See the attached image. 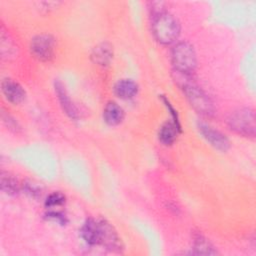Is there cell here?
Returning a JSON list of instances; mask_svg holds the SVG:
<instances>
[{"label": "cell", "instance_id": "cell-1", "mask_svg": "<svg viewBox=\"0 0 256 256\" xmlns=\"http://www.w3.org/2000/svg\"><path fill=\"white\" fill-rule=\"evenodd\" d=\"M176 73V81L179 83L183 90L189 104L195 111L204 116H210L214 113L213 103L208 95L193 81H191L190 75Z\"/></svg>", "mask_w": 256, "mask_h": 256}, {"label": "cell", "instance_id": "cell-2", "mask_svg": "<svg viewBox=\"0 0 256 256\" xmlns=\"http://www.w3.org/2000/svg\"><path fill=\"white\" fill-rule=\"evenodd\" d=\"M151 28L155 39L164 45L174 43L180 34V23L167 11L152 15Z\"/></svg>", "mask_w": 256, "mask_h": 256}, {"label": "cell", "instance_id": "cell-3", "mask_svg": "<svg viewBox=\"0 0 256 256\" xmlns=\"http://www.w3.org/2000/svg\"><path fill=\"white\" fill-rule=\"evenodd\" d=\"M171 62L174 72L191 75L197 64L196 53L193 46L188 42L177 43L171 51Z\"/></svg>", "mask_w": 256, "mask_h": 256}, {"label": "cell", "instance_id": "cell-4", "mask_svg": "<svg viewBox=\"0 0 256 256\" xmlns=\"http://www.w3.org/2000/svg\"><path fill=\"white\" fill-rule=\"evenodd\" d=\"M229 128L236 134L254 138L255 136V113L251 108H240L235 110L228 118Z\"/></svg>", "mask_w": 256, "mask_h": 256}, {"label": "cell", "instance_id": "cell-5", "mask_svg": "<svg viewBox=\"0 0 256 256\" xmlns=\"http://www.w3.org/2000/svg\"><path fill=\"white\" fill-rule=\"evenodd\" d=\"M30 51L40 61H50L54 56L55 39L50 34H39L31 40Z\"/></svg>", "mask_w": 256, "mask_h": 256}, {"label": "cell", "instance_id": "cell-6", "mask_svg": "<svg viewBox=\"0 0 256 256\" xmlns=\"http://www.w3.org/2000/svg\"><path fill=\"white\" fill-rule=\"evenodd\" d=\"M198 130L202 135V137L215 149L222 152H225L229 149L230 147L229 139L219 130L203 122L198 123Z\"/></svg>", "mask_w": 256, "mask_h": 256}, {"label": "cell", "instance_id": "cell-7", "mask_svg": "<svg viewBox=\"0 0 256 256\" xmlns=\"http://www.w3.org/2000/svg\"><path fill=\"white\" fill-rule=\"evenodd\" d=\"M101 227V241L100 244L111 251H120L122 249V242L117 232L106 220H99Z\"/></svg>", "mask_w": 256, "mask_h": 256}, {"label": "cell", "instance_id": "cell-8", "mask_svg": "<svg viewBox=\"0 0 256 256\" xmlns=\"http://www.w3.org/2000/svg\"><path fill=\"white\" fill-rule=\"evenodd\" d=\"M1 89L5 98L13 104H20L25 100V90L18 82L12 79H4L1 84Z\"/></svg>", "mask_w": 256, "mask_h": 256}, {"label": "cell", "instance_id": "cell-9", "mask_svg": "<svg viewBox=\"0 0 256 256\" xmlns=\"http://www.w3.org/2000/svg\"><path fill=\"white\" fill-rule=\"evenodd\" d=\"M80 234L83 240L90 245L100 244L101 227L100 222L94 219H87L80 229Z\"/></svg>", "mask_w": 256, "mask_h": 256}, {"label": "cell", "instance_id": "cell-10", "mask_svg": "<svg viewBox=\"0 0 256 256\" xmlns=\"http://www.w3.org/2000/svg\"><path fill=\"white\" fill-rule=\"evenodd\" d=\"M55 93L57 95V98L60 102V105L63 109V111L66 113L68 117L71 119H77L78 118V111L72 100L70 99V96L68 95L64 85L60 81H56L54 84Z\"/></svg>", "mask_w": 256, "mask_h": 256}, {"label": "cell", "instance_id": "cell-11", "mask_svg": "<svg viewBox=\"0 0 256 256\" xmlns=\"http://www.w3.org/2000/svg\"><path fill=\"white\" fill-rule=\"evenodd\" d=\"M92 61L100 66H107L113 59V48L107 42H102L94 47L91 53Z\"/></svg>", "mask_w": 256, "mask_h": 256}, {"label": "cell", "instance_id": "cell-12", "mask_svg": "<svg viewBox=\"0 0 256 256\" xmlns=\"http://www.w3.org/2000/svg\"><path fill=\"white\" fill-rule=\"evenodd\" d=\"M103 119L110 126L119 125L124 119V110L116 102H108L103 110Z\"/></svg>", "mask_w": 256, "mask_h": 256}, {"label": "cell", "instance_id": "cell-13", "mask_svg": "<svg viewBox=\"0 0 256 256\" xmlns=\"http://www.w3.org/2000/svg\"><path fill=\"white\" fill-rule=\"evenodd\" d=\"M114 93L121 99H131L138 92V85L131 79L119 80L114 85Z\"/></svg>", "mask_w": 256, "mask_h": 256}, {"label": "cell", "instance_id": "cell-14", "mask_svg": "<svg viewBox=\"0 0 256 256\" xmlns=\"http://www.w3.org/2000/svg\"><path fill=\"white\" fill-rule=\"evenodd\" d=\"M181 131V127L176 125L174 122L167 121L159 129L158 138L163 145H171L177 139L178 133Z\"/></svg>", "mask_w": 256, "mask_h": 256}, {"label": "cell", "instance_id": "cell-15", "mask_svg": "<svg viewBox=\"0 0 256 256\" xmlns=\"http://www.w3.org/2000/svg\"><path fill=\"white\" fill-rule=\"evenodd\" d=\"M193 249L195 254L200 255H214L217 254V251L214 249V246L202 235L198 234L194 237L193 240Z\"/></svg>", "mask_w": 256, "mask_h": 256}, {"label": "cell", "instance_id": "cell-16", "mask_svg": "<svg viewBox=\"0 0 256 256\" xmlns=\"http://www.w3.org/2000/svg\"><path fill=\"white\" fill-rule=\"evenodd\" d=\"M0 185H1V190L7 195H16L20 191V185L18 181L8 173L5 174L2 172Z\"/></svg>", "mask_w": 256, "mask_h": 256}, {"label": "cell", "instance_id": "cell-17", "mask_svg": "<svg viewBox=\"0 0 256 256\" xmlns=\"http://www.w3.org/2000/svg\"><path fill=\"white\" fill-rule=\"evenodd\" d=\"M66 197L63 193L61 192H53L48 195V197L45 200V206L49 208L57 207L65 203Z\"/></svg>", "mask_w": 256, "mask_h": 256}, {"label": "cell", "instance_id": "cell-18", "mask_svg": "<svg viewBox=\"0 0 256 256\" xmlns=\"http://www.w3.org/2000/svg\"><path fill=\"white\" fill-rule=\"evenodd\" d=\"M23 187H24L25 192L28 195H30L31 197L37 198V197L41 196V189L37 184H35L33 182H28V183H25Z\"/></svg>", "mask_w": 256, "mask_h": 256}, {"label": "cell", "instance_id": "cell-19", "mask_svg": "<svg viewBox=\"0 0 256 256\" xmlns=\"http://www.w3.org/2000/svg\"><path fill=\"white\" fill-rule=\"evenodd\" d=\"M47 218L50 219V220H53L61 225H64L66 222H67V219L65 217V215L59 213V212H50V213H47Z\"/></svg>", "mask_w": 256, "mask_h": 256}]
</instances>
